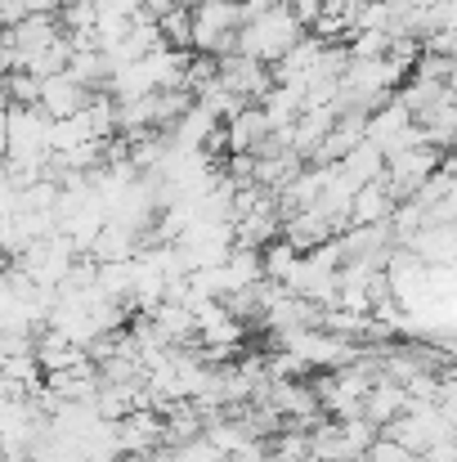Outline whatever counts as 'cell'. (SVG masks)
<instances>
[{
    "label": "cell",
    "instance_id": "cell-8",
    "mask_svg": "<svg viewBox=\"0 0 457 462\" xmlns=\"http://www.w3.org/2000/svg\"><path fill=\"white\" fill-rule=\"evenodd\" d=\"M59 36H63L59 14H23L18 23H9V45H14L23 59L41 54V50H45V45H54Z\"/></svg>",
    "mask_w": 457,
    "mask_h": 462
},
{
    "label": "cell",
    "instance_id": "cell-13",
    "mask_svg": "<svg viewBox=\"0 0 457 462\" xmlns=\"http://www.w3.org/2000/svg\"><path fill=\"white\" fill-rule=\"evenodd\" d=\"M5 99L18 104V108H36V104H41V77H32L27 68H23V72H9V77H5ZM9 104H5V108H9Z\"/></svg>",
    "mask_w": 457,
    "mask_h": 462
},
{
    "label": "cell",
    "instance_id": "cell-16",
    "mask_svg": "<svg viewBox=\"0 0 457 462\" xmlns=\"http://www.w3.org/2000/svg\"><path fill=\"white\" fill-rule=\"evenodd\" d=\"M288 5H292V14L301 18V27L309 32V27L323 18V5H327V0H288Z\"/></svg>",
    "mask_w": 457,
    "mask_h": 462
},
{
    "label": "cell",
    "instance_id": "cell-10",
    "mask_svg": "<svg viewBox=\"0 0 457 462\" xmlns=\"http://www.w3.org/2000/svg\"><path fill=\"white\" fill-rule=\"evenodd\" d=\"M404 409H408V391H404V382L377 377V382L368 386V395H363V418H368V422H377V427L395 422Z\"/></svg>",
    "mask_w": 457,
    "mask_h": 462
},
{
    "label": "cell",
    "instance_id": "cell-5",
    "mask_svg": "<svg viewBox=\"0 0 457 462\" xmlns=\"http://www.w3.org/2000/svg\"><path fill=\"white\" fill-rule=\"evenodd\" d=\"M90 99H95V90H90V86H81L72 72H54V77H45V81H41V108H45V117H50V122L86 113V104H90Z\"/></svg>",
    "mask_w": 457,
    "mask_h": 462
},
{
    "label": "cell",
    "instance_id": "cell-17",
    "mask_svg": "<svg viewBox=\"0 0 457 462\" xmlns=\"http://www.w3.org/2000/svg\"><path fill=\"white\" fill-rule=\"evenodd\" d=\"M5 104H9V99H5V77H0V108H5Z\"/></svg>",
    "mask_w": 457,
    "mask_h": 462
},
{
    "label": "cell",
    "instance_id": "cell-1",
    "mask_svg": "<svg viewBox=\"0 0 457 462\" xmlns=\"http://www.w3.org/2000/svg\"><path fill=\"white\" fill-rule=\"evenodd\" d=\"M305 36L301 18L292 14V5L288 0H279V5H270L260 18H251V23H242L238 27V41H233V50L238 54H247V59H260V63H279L297 41Z\"/></svg>",
    "mask_w": 457,
    "mask_h": 462
},
{
    "label": "cell",
    "instance_id": "cell-7",
    "mask_svg": "<svg viewBox=\"0 0 457 462\" xmlns=\"http://www.w3.org/2000/svg\"><path fill=\"white\" fill-rule=\"evenodd\" d=\"M224 135H229V153H265L274 126H270V117H265L260 104H247L238 117L224 122Z\"/></svg>",
    "mask_w": 457,
    "mask_h": 462
},
{
    "label": "cell",
    "instance_id": "cell-3",
    "mask_svg": "<svg viewBox=\"0 0 457 462\" xmlns=\"http://www.w3.org/2000/svg\"><path fill=\"white\" fill-rule=\"evenodd\" d=\"M440 149H431V144H408V149H399V153L386 157V184H390V193L404 202V198H413L435 171H440Z\"/></svg>",
    "mask_w": 457,
    "mask_h": 462
},
{
    "label": "cell",
    "instance_id": "cell-14",
    "mask_svg": "<svg viewBox=\"0 0 457 462\" xmlns=\"http://www.w3.org/2000/svg\"><path fill=\"white\" fill-rule=\"evenodd\" d=\"M170 458L175 462H220L224 454L211 445V436L202 431V436H193V440H184V445H170Z\"/></svg>",
    "mask_w": 457,
    "mask_h": 462
},
{
    "label": "cell",
    "instance_id": "cell-11",
    "mask_svg": "<svg viewBox=\"0 0 457 462\" xmlns=\"http://www.w3.org/2000/svg\"><path fill=\"white\" fill-rule=\"evenodd\" d=\"M157 27H161V41L170 50H193V9L188 5H166L157 9Z\"/></svg>",
    "mask_w": 457,
    "mask_h": 462
},
{
    "label": "cell",
    "instance_id": "cell-18",
    "mask_svg": "<svg viewBox=\"0 0 457 462\" xmlns=\"http://www.w3.org/2000/svg\"><path fill=\"white\" fill-rule=\"evenodd\" d=\"M314 462H345V458H314Z\"/></svg>",
    "mask_w": 457,
    "mask_h": 462
},
{
    "label": "cell",
    "instance_id": "cell-19",
    "mask_svg": "<svg viewBox=\"0 0 457 462\" xmlns=\"http://www.w3.org/2000/svg\"><path fill=\"white\" fill-rule=\"evenodd\" d=\"M453 149H457V144H453Z\"/></svg>",
    "mask_w": 457,
    "mask_h": 462
},
{
    "label": "cell",
    "instance_id": "cell-4",
    "mask_svg": "<svg viewBox=\"0 0 457 462\" xmlns=\"http://www.w3.org/2000/svg\"><path fill=\"white\" fill-rule=\"evenodd\" d=\"M215 63H220V81H224L233 95H242L247 104H260V99L274 90V68L260 63V59H247V54L229 50V54H220Z\"/></svg>",
    "mask_w": 457,
    "mask_h": 462
},
{
    "label": "cell",
    "instance_id": "cell-12",
    "mask_svg": "<svg viewBox=\"0 0 457 462\" xmlns=\"http://www.w3.org/2000/svg\"><path fill=\"white\" fill-rule=\"evenodd\" d=\"M297 261H301V252L279 234L270 247H260V265H265V279H274V283H288L292 279V270H297Z\"/></svg>",
    "mask_w": 457,
    "mask_h": 462
},
{
    "label": "cell",
    "instance_id": "cell-9",
    "mask_svg": "<svg viewBox=\"0 0 457 462\" xmlns=\"http://www.w3.org/2000/svg\"><path fill=\"white\" fill-rule=\"evenodd\" d=\"M395 207H399V198L390 193L386 175H377V180H368V184L354 193V202H350V225H381V220L395 216Z\"/></svg>",
    "mask_w": 457,
    "mask_h": 462
},
{
    "label": "cell",
    "instance_id": "cell-6",
    "mask_svg": "<svg viewBox=\"0 0 457 462\" xmlns=\"http://www.w3.org/2000/svg\"><path fill=\"white\" fill-rule=\"evenodd\" d=\"M117 440L122 454H149L166 445V418L161 409H131L126 418H117Z\"/></svg>",
    "mask_w": 457,
    "mask_h": 462
},
{
    "label": "cell",
    "instance_id": "cell-2",
    "mask_svg": "<svg viewBox=\"0 0 457 462\" xmlns=\"http://www.w3.org/2000/svg\"><path fill=\"white\" fill-rule=\"evenodd\" d=\"M242 27V5L238 0H206L193 9V50L197 54H229Z\"/></svg>",
    "mask_w": 457,
    "mask_h": 462
},
{
    "label": "cell",
    "instance_id": "cell-15",
    "mask_svg": "<svg viewBox=\"0 0 457 462\" xmlns=\"http://www.w3.org/2000/svg\"><path fill=\"white\" fill-rule=\"evenodd\" d=\"M363 462H417V454H413V449H404V445H399V440H390V436H377Z\"/></svg>",
    "mask_w": 457,
    "mask_h": 462
}]
</instances>
